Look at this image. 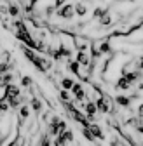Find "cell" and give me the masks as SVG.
<instances>
[{
  "instance_id": "1",
  "label": "cell",
  "mask_w": 143,
  "mask_h": 146,
  "mask_svg": "<svg viewBox=\"0 0 143 146\" xmlns=\"http://www.w3.org/2000/svg\"><path fill=\"white\" fill-rule=\"evenodd\" d=\"M68 129V125H66V122L65 120H61L58 115H52L51 117V120H49V131H47V134H49V137L52 136V137H58L61 132H65Z\"/></svg>"
},
{
  "instance_id": "2",
  "label": "cell",
  "mask_w": 143,
  "mask_h": 146,
  "mask_svg": "<svg viewBox=\"0 0 143 146\" xmlns=\"http://www.w3.org/2000/svg\"><path fill=\"white\" fill-rule=\"evenodd\" d=\"M72 94H74V98H75L77 101H84V99H87L86 89H84V85H82L80 82H75V84H74V87H72Z\"/></svg>"
},
{
  "instance_id": "3",
  "label": "cell",
  "mask_w": 143,
  "mask_h": 146,
  "mask_svg": "<svg viewBox=\"0 0 143 146\" xmlns=\"http://www.w3.org/2000/svg\"><path fill=\"white\" fill-rule=\"evenodd\" d=\"M84 110H86V118L89 120V123H93V120L96 118V113H98L94 101H87V103L84 104Z\"/></svg>"
},
{
  "instance_id": "4",
  "label": "cell",
  "mask_w": 143,
  "mask_h": 146,
  "mask_svg": "<svg viewBox=\"0 0 143 146\" xmlns=\"http://www.w3.org/2000/svg\"><path fill=\"white\" fill-rule=\"evenodd\" d=\"M58 16L61 19H72L75 16V11H74V5L72 4H65L61 9H58Z\"/></svg>"
},
{
  "instance_id": "5",
  "label": "cell",
  "mask_w": 143,
  "mask_h": 146,
  "mask_svg": "<svg viewBox=\"0 0 143 146\" xmlns=\"http://www.w3.org/2000/svg\"><path fill=\"white\" fill-rule=\"evenodd\" d=\"M4 89H5V90H4V98H16V96H21L19 87H16L14 84H9V85H5Z\"/></svg>"
},
{
  "instance_id": "6",
  "label": "cell",
  "mask_w": 143,
  "mask_h": 146,
  "mask_svg": "<svg viewBox=\"0 0 143 146\" xmlns=\"http://www.w3.org/2000/svg\"><path fill=\"white\" fill-rule=\"evenodd\" d=\"M138 94H134V96H122V94H119L117 98H115V103L119 104V106H124V108H129L131 106V101L136 98Z\"/></svg>"
},
{
  "instance_id": "7",
  "label": "cell",
  "mask_w": 143,
  "mask_h": 146,
  "mask_svg": "<svg viewBox=\"0 0 143 146\" xmlns=\"http://www.w3.org/2000/svg\"><path fill=\"white\" fill-rule=\"evenodd\" d=\"M87 129H89V132L93 134V137H94V139H101V141L105 139V134H103V131H101V127H100L98 123H94V122H93L91 125L87 127Z\"/></svg>"
},
{
  "instance_id": "8",
  "label": "cell",
  "mask_w": 143,
  "mask_h": 146,
  "mask_svg": "<svg viewBox=\"0 0 143 146\" xmlns=\"http://www.w3.org/2000/svg\"><path fill=\"white\" fill-rule=\"evenodd\" d=\"M131 85H133V84H131L126 77H119V80L115 82V89H117V90H129Z\"/></svg>"
},
{
  "instance_id": "9",
  "label": "cell",
  "mask_w": 143,
  "mask_h": 146,
  "mask_svg": "<svg viewBox=\"0 0 143 146\" xmlns=\"http://www.w3.org/2000/svg\"><path fill=\"white\" fill-rule=\"evenodd\" d=\"M120 77H126L131 84H136L138 80H141V78H143V71L134 70V71H129V73H126V75H120Z\"/></svg>"
},
{
  "instance_id": "10",
  "label": "cell",
  "mask_w": 143,
  "mask_h": 146,
  "mask_svg": "<svg viewBox=\"0 0 143 146\" xmlns=\"http://www.w3.org/2000/svg\"><path fill=\"white\" fill-rule=\"evenodd\" d=\"M75 63H79V66H91V61H89V56H87V52H77V56H75Z\"/></svg>"
},
{
  "instance_id": "11",
  "label": "cell",
  "mask_w": 143,
  "mask_h": 146,
  "mask_svg": "<svg viewBox=\"0 0 143 146\" xmlns=\"http://www.w3.org/2000/svg\"><path fill=\"white\" fill-rule=\"evenodd\" d=\"M7 14L12 16V17H17L21 14V5H17V4H9L7 5Z\"/></svg>"
},
{
  "instance_id": "12",
  "label": "cell",
  "mask_w": 143,
  "mask_h": 146,
  "mask_svg": "<svg viewBox=\"0 0 143 146\" xmlns=\"http://www.w3.org/2000/svg\"><path fill=\"white\" fill-rule=\"evenodd\" d=\"M98 25L103 28V26H108V25H112V16L108 14V9H106L105 11V14L100 17V19H98Z\"/></svg>"
},
{
  "instance_id": "13",
  "label": "cell",
  "mask_w": 143,
  "mask_h": 146,
  "mask_svg": "<svg viewBox=\"0 0 143 146\" xmlns=\"http://www.w3.org/2000/svg\"><path fill=\"white\" fill-rule=\"evenodd\" d=\"M75 80L70 78V77H63L61 78V90H72V87H74Z\"/></svg>"
},
{
  "instance_id": "14",
  "label": "cell",
  "mask_w": 143,
  "mask_h": 146,
  "mask_svg": "<svg viewBox=\"0 0 143 146\" xmlns=\"http://www.w3.org/2000/svg\"><path fill=\"white\" fill-rule=\"evenodd\" d=\"M66 66H68V70H70L72 73H74V75L80 77V66H79V63H75V61H72V59H68Z\"/></svg>"
},
{
  "instance_id": "15",
  "label": "cell",
  "mask_w": 143,
  "mask_h": 146,
  "mask_svg": "<svg viewBox=\"0 0 143 146\" xmlns=\"http://www.w3.org/2000/svg\"><path fill=\"white\" fill-rule=\"evenodd\" d=\"M74 11H75L77 16H86V14H87V5H84V4H75V5H74Z\"/></svg>"
},
{
  "instance_id": "16",
  "label": "cell",
  "mask_w": 143,
  "mask_h": 146,
  "mask_svg": "<svg viewBox=\"0 0 143 146\" xmlns=\"http://www.w3.org/2000/svg\"><path fill=\"white\" fill-rule=\"evenodd\" d=\"M37 146H51V139H49V134L47 132H44L40 136V139L37 141Z\"/></svg>"
},
{
  "instance_id": "17",
  "label": "cell",
  "mask_w": 143,
  "mask_h": 146,
  "mask_svg": "<svg viewBox=\"0 0 143 146\" xmlns=\"http://www.w3.org/2000/svg\"><path fill=\"white\" fill-rule=\"evenodd\" d=\"M9 146H25V137H21V134L17 132L16 137H14V141L9 143Z\"/></svg>"
},
{
  "instance_id": "18",
  "label": "cell",
  "mask_w": 143,
  "mask_h": 146,
  "mask_svg": "<svg viewBox=\"0 0 143 146\" xmlns=\"http://www.w3.org/2000/svg\"><path fill=\"white\" fill-rule=\"evenodd\" d=\"M31 108H33L37 113H39L40 110H42V101H40L37 96H33V98H31Z\"/></svg>"
},
{
  "instance_id": "19",
  "label": "cell",
  "mask_w": 143,
  "mask_h": 146,
  "mask_svg": "<svg viewBox=\"0 0 143 146\" xmlns=\"http://www.w3.org/2000/svg\"><path fill=\"white\" fill-rule=\"evenodd\" d=\"M30 117V108L26 106V104H23L21 108H19V120H26Z\"/></svg>"
},
{
  "instance_id": "20",
  "label": "cell",
  "mask_w": 143,
  "mask_h": 146,
  "mask_svg": "<svg viewBox=\"0 0 143 146\" xmlns=\"http://www.w3.org/2000/svg\"><path fill=\"white\" fill-rule=\"evenodd\" d=\"M11 82H12V75H11V73H5V75H0V85H2V87L9 85Z\"/></svg>"
},
{
  "instance_id": "21",
  "label": "cell",
  "mask_w": 143,
  "mask_h": 146,
  "mask_svg": "<svg viewBox=\"0 0 143 146\" xmlns=\"http://www.w3.org/2000/svg\"><path fill=\"white\" fill-rule=\"evenodd\" d=\"M21 85L26 87V89H30V87L33 85V78H31V77H23V78H21Z\"/></svg>"
},
{
  "instance_id": "22",
  "label": "cell",
  "mask_w": 143,
  "mask_h": 146,
  "mask_svg": "<svg viewBox=\"0 0 143 146\" xmlns=\"http://www.w3.org/2000/svg\"><path fill=\"white\" fill-rule=\"evenodd\" d=\"M9 70H11V66H9L7 61L0 63V75H5V73H9Z\"/></svg>"
},
{
  "instance_id": "23",
  "label": "cell",
  "mask_w": 143,
  "mask_h": 146,
  "mask_svg": "<svg viewBox=\"0 0 143 146\" xmlns=\"http://www.w3.org/2000/svg\"><path fill=\"white\" fill-rule=\"evenodd\" d=\"M80 132H82V136H84V137H86L87 141H91V143L94 141V137H93V134H91V132H89V129H87V127H86V129H82Z\"/></svg>"
},
{
  "instance_id": "24",
  "label": "cell",
  "mask_w": 143,
  "mask_h": 146,
  "mask_svg": "<svg viewBox=\"0 0 143 146\" xmlns=\"http://www.w3.org/2000/svg\"><path fill=\"white\" fill-rule=\"evenodd\" d=\"M5 137H7V134H4L2 131H0V146L4 144V141H5Z\"/></svg>"
},
{
  "instance_id": "25",
  "label": "cell",
  "mask_w": 143,
  "mask_h": 146,
  "mask_svg": "<svg viewBox=\"0 0 143 146\" xmlns=\"http://www.w3.org/2000/svg\"><path fill=\"white\" fill-rule=\"evenodd\" d=\"M141 144H143V143H141Z\"/></svg>"
}]
</instances>
